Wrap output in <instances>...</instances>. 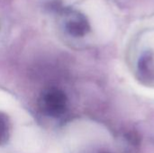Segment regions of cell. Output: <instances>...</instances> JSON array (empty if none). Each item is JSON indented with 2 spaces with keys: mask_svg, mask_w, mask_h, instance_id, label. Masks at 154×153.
Returning <instances> with one entry per match:
<instances>
[{
  "mask_svg": "<svg viewBox=\"0 0 154 153\" xmlns=\"http://www.w3.org/2000/svg\"><path fill=\"white\" fill-rule=\"evenodd\" d=\"M38 104L41 111L44 115L58 118L62 116L67 111L68 98L61 89L51 87L45 88L41 93Z\"/></svg>",
  "mask_w": 154,
  "mask_h": 153,
  "instance_id": "6da1fadb",
  "label": "cell"
},
{
  "mask_svg": "<svg viewBox=\"0 0 154 153\" xmlns=\"http://www.w3.org/2000/svg\"><path fill=\"white\" fill-rule=\"evenodd\" d=\"M63 24L66 32L73 37H84L90 31V25L88 18L82 13L69 9L62 8Z\"/></svg>",
  "mask_w": 154,
  "mask_h": 153,
  "instance_id": "7a4b0ae2",
  "label": "cell"
},
{
  "mask_svg": "<svg viewBox=\"0 0 154 153\" xmlns=\"http://www.w3.org/2000/svg\"><path fill=\"white\" fill-rule=\"evenodd\" d=\"M11 133V123L9 117L3 112H0V146L5 145Z\"/></svg>",
  "mask_w": 154,
  "mask_h": 153,
  "instance_id": "3957f363",
  "label": "cell"
}]
</instances>
